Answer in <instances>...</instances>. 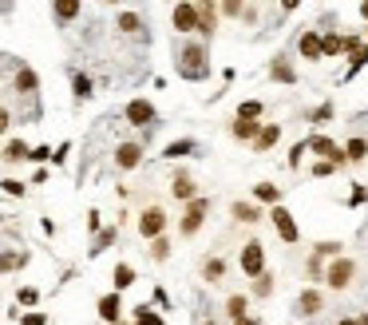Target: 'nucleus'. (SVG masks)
Segmentation results:
<instances>
[{"instance_id": "1", "label": "nucleus", "mask_w": 368, "mask_h": 325, "mask_svg": "<svg viewBox=\"0 0 368 325\" xmlns=\"http://www.w3.org/2000/svg\"><path fill=\"white\" fill-rule=\"evenodd\" d=\"M210 52H206V44L202 40H190V44H179V76L182 80H190V83H198V80H206L210 76V60H206Z\"/></svg>"}, {"instance_id": "2", "label": "nucleus", "mask_w": 368, "mask_h": 325, "mask_svg": "<svg viewBox=\"0 0 368 325\" xmlns=\"http://www.w3.org/2000/svg\"><path fill=\"white\" fill-rule=\"evenodd\" d=\"M206 214H210V199H190L186 203V214H182V223H179V234L182 238H194V234L202 230V223H206Z\"/></svg>"}, {"instance_id": "3", "label": "nucleus", "mask_w": 368, "mask_h": 325, "mask_svg": "<svg viewBox=\"0 0 368 325\" xmlns=\"http://www.w3.org/2000/svg\"><path fill=\"white\" fill-rule=\"evenodd\" d=\"M305 151H313V155H325V162H333V167H348V159H345V151H340L337 143L328 139V135H309L305 139Z\"/></svg>"}, {"instance_id": "4", "label": "nucleus", "mask_w": 368, "mask_h": 325, "mask_svg": "<svg viewBox=\"0 0 368 325\" xmlns=\"http://www.w3.org/2000/svg\"><path fill=\"white\" fill-rule=\"evenodd\" d=\"M123 115H127L131 127H143V131H150L155 119H159V112H155V103L150 100H131L127 107H123Z\"/></svg>"}, {"instance_id": "5", "label": "nucleus", "mask_w": 368, "mask_h": 325, "mask_svg": "<svg viewBox=\"0 0 368 325\" xmlns=\"http://www.w3.org/2000/svg\"><path fill=\"white\" fill-rule=\"evenodd\" d=\"M352 274H357V262H352V258H333V262H328V270H325V282L333 285V290H345L348 282H352Z\"/></svg>"}, {"instance_id": "6", "label": "nucleus", "mask_w": 368, "mask_h": 325, "mask_svg": "<svg viewBox=\"0 0 368 325\" xmlns=\"http://www.w3.org/2000/svg\"><path fill=\"white\" fill-rule=\"evenodd\" d=\"M12 92L24 95V100H36V95H40V76H36L28 64H16V76H12Z\"/></svg>"}, {"instance_id": "7", "label": "nucleus", "mask_w": 368, "mask_h": 325, "mask_svg": "<svg viewBox=\"0 0 368 325\" xmlns=\"http://www.w3.org/2000/svg\"><path fill=\"white\" fill-rule=\"evenodd\" d=\"M162 230H167V211L162 206H147L139 214V234L155 242V238H162Z\"/></svg>"}, {"instance_id": "8", "label": "nucleus", "mask_w": 368, "mask_h": 325, "mask_svg": "<svg viewBox=\"0 0 368 325\" xmlns=\"http://www.w3.org/2000/svg\"><path fill=\"white\" fill-rule=\"evenodd\" d=\"M170 24L179 36H190V32H198V4H174L170 12Z\"/></svg>"}, {"instance_id": "9", "label": "nucleus", "mask_w": 368, "mask_h": 325, "mask_svg": "<svg viewBox=\"0 0 368 325\" xmlns=\"http://www.w3.org/2000/svg\"><path fill=\"white\" fill-rule=\"evenodd\" d=\"M242 274H249V278L266 274V250H261V242L242 246Z\"/></svg>"}, {"instance_id": "10", "label": "nucleus", "mask_w": 368, "mask_h": 325, "mask_svg": "<svg viewBox=\"0 0 368 325\" xmlns=\"http://www.w3.org/2000/svg\"><path fill=\"white\" fill-rule=\"evenodd\" d=\"M115 28H119L123 36H131V40H147V24H143L139 12H119V16H115Z\"/></svg>"}, {"instance_id": "11", "label": "nucleus", "mask_w": 368, "mask_h": 325, "mask_svg": "<svg viewBox=\"0 0 368 325\" xmlns=\"http://www.w3.org/2000/svg\"><path fill=\"white\" fill-rule=\"evenodd\" d=\"M143 162V143H119L115 147V167L119 171H135Z\"/></svg>"}, {"instance_id": "12", "label": "nucleus", "mask_w": 368, "mask_h": 325, "mask_svg": "<svg viewBox=\"0 0 368 325\" xmlns=\"http://www.w3.org/2000/svg\"><path fill=\"white\" fill-rule=\"evenodd\" d=\"M273 226H278V234H281V242H297V223H293V214L285 211V206H273Z\"/></svg>"}, {"instance_id": "13", "label": "nucleus", "mask_w": 368, "mask_h": 325, "mask_svg": "<svg viewBox=\"0 0 368 325\" xmlns=\"http://www.w3.org/2000/svg\"><path fill=\"white\" fill-rule=\"evenodd\" d=\"M269 76L278 83H297V68H293V60H289L285 52H278L273 56V64H269Z\"/></svg>"}, {"instance_id": "14", "label": "nucleus", "mask_w": 368, "mask_h": 325, "mask_svg": "<svg viewBox=\"0 0 368 325\" xmlns=\"http://www.w3.org/2000/svg\"><path fill=\"white\" fill-rule=\"evenodd\" d=\"M68 76H71V92H76V100L88 103L91 95H95V80H91L88 71H80V68H68Z\"/></svg>"}, {"instance_id": "15", "label": "nucleus", "mask_w": 368, "mask_h": 325, "mask_svg": "<svg viewBox=\"0 0 368 325\" xmlns=\"http://www.w3.org/2000/svg\"><path fill=\"white\" fill-rule=\"evenodd\" d=\"M321 309H325V297H321V290H301L297 314H301V317H317Z\"/></svg>"}, {"instance_id": "16", "label": "nucleus", "mask_w": 368, "mask_h": 325, "mask_svg": "<svg viewBox=\"0 0 368 325\" xmlns=\"http://www.w3.org/2000/svg\"><path fill=\"white\" fill-rule=\"evenodd\" d=\"M297 48H301V56H305V60L317 64L321 60V32L305 28V32H301V40H297Z\"/></svg>"}, {"instance_id": "17", "label": "nucleus", "mask_w": 368, "mask_h": 325, "mask_svg": "<svg viewBox=\"0 0 368 325\" xmlns=\"http://www.w3.org/2000/svg\"><path fill=\"white\" fill-rule=\"evenodd\" d=\"M80 12H83L80 0H56V4H52V16H56V24H71Z\"/></svg>"}, {"instance_id": "18", "label": "nucleus", "mask_w": 368, "mask_h": 325, "mask_svg": "<svg viewBox=\"0 0 368 325\" xmlns=\"http://www.w3.org/2000/svg\"><path fill=\"white\" fill-rule=\"evenodd\" d=\"M100 317H103V321H111V325H119V317H123L119 294H103L100 297Z\"/></svg>"}, {"instance_id": "19", "label": "nucleus", "mask_w": 368, "mask_h": 325, "mask_svg": "<svg viewBox=\"0 0 368 325\" xmlns=\"http://www.w3.org/2000/svg\"><path fill=\"white\" fill-rule=\"evenodd\" d=\"M170 194H174V199H182V203L198 199V191H194V179H190L186 171H179V175H174V183H170Z\"/></svg>"}, {"instance_id": "20", "label": "nucleus", "mask_w": 368, "mask_h": 325, "mask_svg": "<svg viewBox=\"0 0 368 325\" xmlns=\"http://www.w3.org/2000/svg\"><path fill=\"white\" fill-rule=\"evenodd\" d=\"M214 24H218V8L214 4H198V36L202 40L214 36Z\"/></svg>"}, {"instance_id": "21", "label": "nucleus", "mask_w": 368, "mask_h": 325, "mask_svg": "<svg viewBox=\"0 0 368 325\" xmlns=\"http://www.w3.org/2000/svg\"><path fill=\"white\" fill-rule=\"evenodd\" d=\"M115 238H119V226H107V230H100L95 238H91V250H88V254L100 258L103 250H111V246H115Z\"/></svg>"}, {"instance_id": "22", "label": "nucleus", "mask_w": 368, "mask_h": 325, "mask_svg": "<svg viewBox=\"0 0 368 325\" xmlns=\"http://www.w3.org/2000/svg\"><path fill=\"white\" fill-rule=\"evenodd\" d=\"M28 266V254L24 250H4L0 254V274H12V270H24Z\"/></svg>"}, {"instance_id": "23", "label": "nucleus", "mask_w": 368, "mask_h": 325, "mask_svg": "<svg viewBox=\"0 0 368 325\" xmlns=\"http://www.w3.org/2000/svg\"><path fill=\"white\" fill-rule=\"evenodd\" d=\"M278 139H281V127H278V123H261V131H258V139H254V147H258V151H269Z\"/></svg>"}, {"instance_id": "24", "label": "nucleus", "mask_w": 368, "mask_h": 325, "mask_svg": "<svg viewBox=\"0 0 368 325\" xmlns=\"http://www.w3.org/2000/svg\"><path fill=\"white\" fill-rule=\"evenodd\" d=\"M194 151H198V143L194 139H174V143H167L162 159H182V155H194Z\"/></svg>"}, {"instance_id": "25", "label": "nucleus", "mask_w": 368, "mask_h": 325, "mask_svg": "<svg viewBox=\"0 0 368 325\" xmlns=\"http://www.w3.org/2000/svg\"><path fill=\"white\" fill-rule=\"evenodd\" d=\"M0 159H4V162H24V159H28V143H24V139H8Z\"/></svg>"}, {"instance_id": "26", "label": "nucleus", "mask_w": 368, "mask_h": 325, "mask_svg": "<svg viewBox=\"0 0 368 325\" xmlns=\"http://www.w3.org/2000/svg\"><path fill=\"white\" fill-rule=\"evenodd\" d=\"M111 282H115V294H123V290L135 285V270H131L127 262H119V266H115V274H111Z\"/></svg>"}, {"instance_id": "27", "label": "nucleus", "mask_w": 368, "mask_h": 325, "mask_svg": "<svg viewBox=\"0 0 368 325\" xmlns=\"http://www.w3.org/2000/svg\"><path fill=\"white\" fill-rule=\"evenodd\" d=\"M258 131H261V123H249V119H234V127H230V135L234 139H258Z\"/></svg>"}, {"instance_id": "28", "label": "nucleus", "mask_w": 368, "mask_h": 325, "mask_svg": "<svg viewBox=\"0 0 368 325\" xmlns=\"http://www.w3.org/2000/svg\"><path fill=\"white\" fill-rule=\"evenodd\" d=\"M340 151H345V159L348 162H360V159H368V139H348V147H340Z\"/></svg>"}, {"instance_id": "29", "label": "nucleus", "mask_w": 368, "mask_h": 325, "mask_svg": "<svg viewBox=\"0 0 368 325\" xmlns=\"http://www.w3.org/2000/svg\"><path fill=\"white\" fill-rule=\"evenodd\" d=\"M340 36L337 32H325V36H321V60H333V56H340Z\"/></svg>"}, {"instance_id": "30", "label": "nucleus", "mask_w": 368, "mask_h": 325, "mask_svg": "<svg viewBox=\"0 0 368 325\" xmlns=\"http://www.w3.org/2000/svg\"><path fill=\"white\" fill-rule=\"evenodd\" d=\"M230 214H234L238 223H258V218H261L254 203H234V206H230Z\"/></svg>"}, {"instance_id": "31", "label": "nucleus", "mask_w": 368, "mask_h": 325, "mask_svg": "<svg viewBox=\"0 0 368 325\" xmlns=\"http://www.w3.org/2000/svg\"><path fill=\"white\" fill-rule=\"evenodd\" d=\"M254 199H258V203H273V206H278L281 187H273V183H258V187H254Z\"/></svg>"}, {"instance_id": "32", "label": "nucleus", "mask_w": 368, "mask_h": 325, "mask_svg": "<svg viewBox=\"0 0 368 325\" xmlns=\"http://www.w3.org/2000/svg\"><path fill=\"white\" fill-rule=\"evenodd\" d=\"M246 309H249V302H246V294H230V302H226V314L238 321V317H246Z\"/></svg>"}, {"instance_id": "33", "label": "nucleus", "mask_w": 368, "mask_h": 325, "mask_svg": "<svg viewBox=\"0 0 368 325\" xmlns=\"http://www.w3.org/2000/svg\"><path fill=\"white\" fill-rule=\"evenodd\" d=\"M364 64H368V48H357L352 56H348V71H345V80H352V76H357V71L364 68Z\"/></svg>"}, {"instance_id": "34", "label": "nucleus", "mask_w": 368, "mask_h": 325, "mask_svg": "<svg viewBox=\"0 0 368 325\" xmlns=\"http://www.w3.org/2000/svg\"><path fill=\"white\" fill-rule=\"evenodd\" d=\"M261 112H266V107H261L258 100H246V103H242V107H238V119H249V123H258V119H261Z\"/></svg>"}, {"instance_id": "35", "label": "nucleus", "mask_w": 368, "mask_h": 325, "mask_svg": "<svg viewBox=\"0 0 368 325\" xmlns=\"http://www.w3.org/2000/svg\"><path fill=\"white\" fill-rule=\"evenodd\" d=\"M202 274H206V282H218V278L226 274V262H222V258H206V266H202Z\"/></svg>"}, {"instance_id": "36", "label": "nucleus", "mask_w": 368, "mask_h": 325, "mask_svg": "<svg viewBox=\"0 0 368 325\" xmlns=\"http://www.w3.org/2000/svg\"><path fill=\"white\" fill-rule=\"evenodd\" d=\"M135 325H162V317L155 314L150 305H139V309H135Z\"/></svg>"}, {"instance_id": "37", "label": "nucleus", "mask_w": 368, "mask_h": 325, "mask_svg": "<svg viewBox=\"0 0 368 325\" xmlns=\"http://www.w3.org/2000/svg\"><path fill=\"white\" fill-rule=\"evenodd\" d=\"M254 294H258V297L273 294V274H258V278H254Z\"/></svg>"}, {"instance_id": "38", "label": "nucleus", "mask_w": 368, "mask_h": 325, "mask_svg": "<svg viewBox=\"0 0 368 325\" xmlns=\"http://www.w3.org/2000/svg\"><path fill=\"white\" fill-rule=\"evenodd\" d=\"M150 258H155V262H167V258H170V242H167V238H155V242H150Z\"/></svg>"}, {"instance_id": "39", "label": "nucleus", "mask_w": 368, "mask_h": 325, "mask_svg": "<svg viewBox=\"0 0 368 325\" xmlns=\"http://www.w3.org/2000/svg\"><path fill=\"white\" fill-rule=\"evenodd\" d=\"M0 191L12 194V199H24V191H28V187H24L20 179H4V183H0Z\"/></svg>"}, {"instance_id": "40", "label": "nucleus", "mask_w": 368, "mask_h": 325, "mask_svg": "<svg viewBox=\"0 0 368 325\" xmlns=\"http://www.w3.org/2000/svg\"><path fill=\"white\" fill-rule=\"evenodd\" d=\"M36 302H40V290H32V285H24L16 294V305H36Z\"/></svg>"}, {"instance_id": "41", "label": "nucleus", "mask_w": 368, "mask_h": 325, "mask_svg": "<svg viewBox=\"0 0 368 325\" xmlns=\"http://www.w3.org/2000/svg\"><path fill=\"white\" fill-rule=\"evenodd\" d=\"M52 159V147H28V162H48Z\"/></svg>"}, {"instance_id": "42", "label": "nucleus", "mask_w": 368, "mask_h": 325, "mask_svg": "<svg viewBox=\"0 0 368 325\" xmlns=\"http://www.w3.org/2000/svg\"><path fill=\"white\" fill-rule=\"evenodd\" d=\"M68 155H71V143H60V147L52 151V162H56V167H64V162H68Z\"/></svg>"}, {"instance_id": "43", "label": "nucleus", "mask_w": 368, "mask_h": 325, "mask_svg": "<svg viewBox=\"0 0 368 325\" xmlns=\"http://www.w3.org/2000/svg\"><path fill=\"white\" fill-rule=\"evenodd\" d=\"M337 250H340V242H321L313 258H337Z\"/></svg>"}, {"instance_id": "44", "label": "nucleus", "mask_w": 368, "mask_h": 325, "mask_svg": "<svg viewBox=\"0 0 368 325\" xmlns=\"http://www.w3.org/2000/svg\"><path fill=\"white\" fill-rule=\"evenodd\" d=\"M333 171H337V167H333V162H325V159H321V162H313V175H317V179H328Z\"/></svg>"}, {"instance_id": "45", "label": "nucleus", "mask_w": 368, "mask_h": 325, "mask_svg": "<svg viewBox=\"0 0 368 325\" xmlns=\"http://www.w3.org/2000/svg\"><path fill=\"white\" fill-rule=\"evenodd\" d=\"M325 119H333V103H321L317 112H313V123H325Z\"/></svg>"}, {"instance_id": "46", "label": "nucleus", "mask_w": 368, "mask_h": 325, "mask_svg": "<svg viewBox=\"0 0 368 325\" xmlns=\"http://www.w3.org/2000/svg\"><path fill=\"white\" fill-rule=\"evenodd\" d=\"M364 199H368V191H364V187H352V194H348V203H352V206H360V203H364Z\"/></svg>"}, {"instance_id": "47", "label": "nucleus", "mask_w": 368, "mask_h": 325, "mask_svg": "<svg viewBox=\"0 0 368 325\" xmlns=\"http://www.w3.org/2000/svg\"><path fill=\"white\" fill-rule=\"evenodd\" d=\"M20 325H48L44 314H20Z\"/></svg>"}, {"instance_id": "48", "label": "nucleus", "mask_w": 368, "mask_h": 325, "mask_svg": "<svg viewBox=\"0 0 368 325\" xmlns=\"http://www.w3.org/2000/svg\"><path fill=\"white\" fill-rule=\"evenodd\" d=\"M8 127H12V112L4 107V103H0V135L8 131Z\"/></svg>"}, {"instance_id": "49", "label": "nucleus", "mask_w": 368, "mask_h": 325, "mask_svg": "<svg viewBox=\"0 0 368 325\" xmlns=\"http://www.w3.org/2000/svg\"><path fill=\"white\" fill-rule=\"evenodd\" d=\"M301 155H305V143H297V147H293V155H289V167H301Z\"/></svg>"}, {"instance_id": "50", "label": "nucleus", "mask_w": 368, "mask_h": 325, "mask_svg": "<svg viewBox=\"0 0 368 325\" xmlns=\"http://www.w3.org/2000/svg\"><path fill=\"white\" fill-rule=\"evenodd\" d=\"M88 230L100 234V211H88Z\"/></svg>"}, {"instance_id": "51", "label": "nucleus", "mask_w": 368, "mask_h": 325, "mask_svg": "<svg viewBox=\"0 0 368 325\" xmlns=\"http://www.w3.org/2000/svg\"><path fill=\"white\" fill-rule=\"evenodd\" d=\"M218 12H226V16H242V4H222Z\"/></svg>"}, {"instance_id": "52", "label": "nucleus", "mask_w": 368, "mask_h": 325, "mask_svg": "<svg viewBox=\"0 0 368 325\" xmlns=\"http://www.w3.org/2000/svg\"><path fill=\"white\" fill-rule=\"evenodd\" d=\"M234 325H261V321H258V317H249V314H246V317H238Z\"/></svg>"}, {"instance_id": "53", "label": "nucleus", "mask_w": 368, "mask_h": 325, "mask_svg": "<svg viewBox=\"0 0 368 325\" xmlns=\"http://www.w3.org/2000/svg\"><path fill=\"white\" fill-rule=\"evenodd\" d=\"M360 16H364V24H368V0H364V4H360Z\"/></svg>"}, {"instance_id": "54", "label": "nucleus", "mask_w": 368, "mask_h": 325, "mask_svg": "<svg viewBox=\"0 0 368 325\" xmlns=\"http://www.w3.org/2000/svg\"><path fill=\"white\" fill-rule=\"evenodd\" d=\"M8 12H12V4H0V16H8Z\"/></svg>"}, {"instance_id": "55", "label": "nucleus", "mask_w": 368, "mask_h": 325, "mask_svg": "<svg viewBox=\"0 0 368 325\" xmlns=\"http://www.w3.org/2000/svg\"><path fill=\"white\" fill-rule=\"evenodd\" d=\"M357 325H368V314H364V317H357Z\"/></svg>"}, {"instance_id": "56", "label": "nucleus", "mask_w": 368, "mask_h": 325, "mask_svg": "<svg viewBox=\"0 0 368 325\" xmlns=\"http://www.w3.org/2000/svg\"><path fill=\"white\" fill-rule=\"evenodd\" d=\"M340 325H357V317H348V321H340Z\"/></svg>"}, {"instance_id": "57", "label": "nucleus", "mask_w": 368, "mask_h": 325, "mask_svg": "<svg viewBox=\"0 0 368 325\" xmlns=\"http://www.w3.org/2000/svg\"><path fill=\"white\" fill-rule=\"evenodd\" d=\"M198 325H214V321H198Z\"/></svg>"}, {"instance_id": "58", "label": "nucleus", "mask_w": 368, "mask_h": 325, "mask_svg": "<svg viewBox=\"0 0 368 325\" xmlns=\"http://www.w3.org/2000/svg\"><path fill=\"white\" fill-rule=\"evenodd\" d=\"M364 32H368V28H364Z\"/></svg>"}]
</instances>
